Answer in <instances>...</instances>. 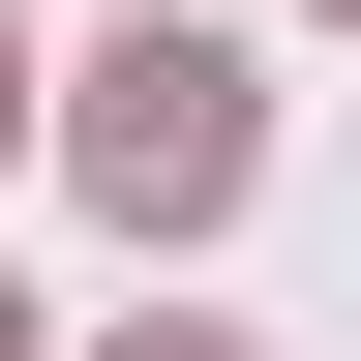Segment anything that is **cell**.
Masks as SVG:
<instances>
[{
	"instance_id": "1",
	"label": "cell",
	"mask_w": 361,
	"mask_h": 361,
	"mask_svg": "<svg viewBox=\"0 0 361 361\" xmlns=\"http://www.w3.org/2000/svg\"><path fill=\"white\" fill-rule=\"evenodd\" d=\"M61 151H90V211H121V241H211V211H241V151H271V121H241V61H211V30H121V61H90V121H61Z\"/></svg>"
},
{
	"instance_id": "2",
	"label": "cell",
	"mask_w": 361,
	"mask_h": 361,
	"mask_svg": "<svg viewBox=\"0 0 361 361\" xmlns=\"http://www.w3.org/2000/svg\"><path fill=\"white\" fill-rule=\"evenodd\" d=\"M0 121H30V61H0Z\"/></svg>"
},
{
	"instance_id": "3",
	"label": "cell",
	"mask_w": 361,
	"mask_h": 361,
	"mask_svg": "<svg viewBox=\"0 0 361 361\" xmlns=\"http://www.w3.org/2000/svg\"><path fill=\"white\" fill-rule=\"evenodd\" d=\"M0 361H30V301H0Z\"/></svg>"
},
{
	"instance_id": "4",
	"label": "cell",
	"mask_w": 361,
	"mask_h": 361,
	"mask_svg": "<svg viewBox=\"0 0 361 361\" xmlns=\"http://www.w3.org/2000/svg\"><path fill=\"white\" fill-rule=\"evenodd\" d=\"M180 361H211V331H180Z\"/></svg>"
}]
</instances>
